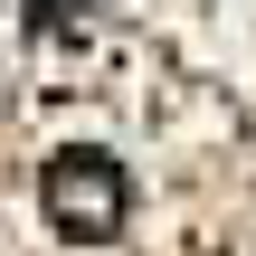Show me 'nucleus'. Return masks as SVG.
Masks as SVG:
<instances>
[{
    "mask_svg": "<svg viewBox=\"0 0 256 256\" xmlns=\"http://www.w3.org/2000/svg\"><path fill=\"white\" fill-rule=\"evenodd\" d=\"M48 209H57L66 238H114V228H124V171H114L104 152H66V162L48 171Z\"/></svg>",
    "mask_w": 256,
    "mask_h": 256,
    "instance_id": "f257e3e1",
    "label": "nucleus"
}]
</instances>
